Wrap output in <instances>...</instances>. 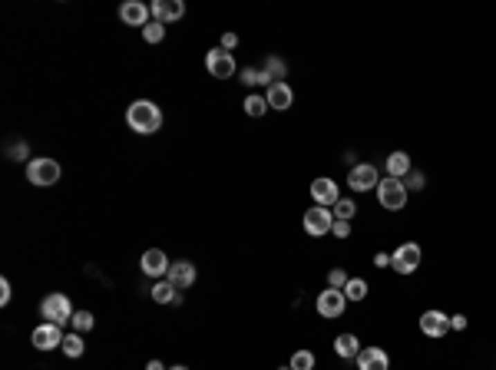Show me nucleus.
Masks as SVG:
<instances>
[{
	"label": "nucleus",
	"mask_w": 496,
	"mask_h": 370,
	"mask_svg": "<svg viewBox=\"0 0 496 370\" xmlns=\"http://www.w3.org/2000/svg\"><path fill=\"white\" fill-rule=\"evenodd\" d=\"M165 281L176 284V288H189V284H196V265L192 261H185V258H179V261H172L169 265V275H165Z\"/></svg>",
	"instance_id": "14"
},
{
	"label": "nucleus",
	"mask_w": 496,
	"mask_h": 370,
	"mask_svg": "<svg viewBox=\"0 0 496 370\" xmlns=\"http://www.w3.org/2000/svg\"><path fill=\"white\" fill-rule=\"evenodd\" d=\"M421 258H423L421 245H417V241H404V245L391 255V268L397 275H414V271L421 268Z\"/></svg>",
	"instance_id": "5"
},
{
	"label": "nucleus",
	"mask_w": 496,
	"mask_h": 370,
	"mask_svg": "<svg viewBox=\"0 0 496 370\" xmlns=\"http://www.w3.org/2000/svg\"><path fill=\"white\" fill-rule=\"evenodd\" d=\"M334 354L341 357V360H358V354H361V341L347 331V334H338L334 337Z\"/></svg>",
	"instance_id": "20"
},
{
	"label": "nucleus",
	"mask_w": 496,
	"mask_h": 370,
	"mask_svg": "<svg viewBox=\"0 0 496 370\" xmlns=\"http://www.w3.org/2000/svg\"><path fill=\"white\" fill-rule=\"evenodd\" d=\"M126 126H129L136 136L159 133V126H163V109L152 103V100H136V103L126 109Z\"/></svg>",
	"instance_id": "1"
},
{
	"label": "nucleus",
	"mask_w": 496,
	"mask_h": 370,
	"mask_svg": "<svg viewBox=\"0 0 496 370\" xmlns=\"http://www.w3.org/2000/svg\"><path fill=\"white\" fill-rule=\"evenodd\" d=\"M288 367L291 370H315V354H311V351H295Z\"/></svg>",
	"instance_id": "28"
},
{
	"label": "nucleus",
	"mask_w": 496,
	"mask_h": 370,
	"mask_svg": "<svg viewBox=\"0 0 496 370\" xmlns=\"http://www.w3.org/2000/svg\"><path fill=\"white\" fill-rule=\"evenodd\" d=\"M278 370H291V367H278Z\"/></svg>",
	"instance_id": "41"
},
{
	"label": "nucleus",
	"mask_w": 496,
	"mask_h": 370,
	"mask_svg": "<svg viewBox=\"0 0 496 370\" xmlns=\"http://www.w3.org/2000/svg\"><path fill=\"white\" fill-rule=\"evenodd\" d=\"M358 370H391V357L384 347H361Z\"/></svg>",
	"instance_id": "15"
},
{
	"label": "nucleus",
	"mask_w": 496,
	"mask_h": 370,
	"mask_svg": "<svg viewBox=\"0 0 496 370\" xmlns=\"http://www.w3.org/2000/svg\"><path fill=\"white\" fill-rule=\"evenodd\" d=\"M384 169H387V176L391 178H407V172H414V163H410V156L407 152H391L387 159H384Z\"/></svg>",
	"instance_id": "19"
},
{
	"label": "nucleus",
	"mask_w": 496,
	"mask_h": 370,
	"mask_svg": "<svg viewBox=\"0 0 496 370\" xmlns=\"http://www.w3.org/2000/svg\"><path fill=\"white\" fill-rule=\"evenodd\" d=\"M143 275H149V278H163V275H169V258H165V252L163 248H149V252L143 255Z\"/></svg>",
	"instance_id": "17"
},
{
	"label": "nucleus",
	"mask_w": 496,
	"mask_h": 370,
	"mask_svg": "<svg viewBox=\"0 0 496 370\" xmlns=\"http://www.w3.org/2000/svg\"><path fill=\"white\" fill-rule=\"evenodd\" d=\"M311 198H315V205H324V208L338 205V198H341V192H338V182H334V178H328V176L315 178V182H311Z\"/></svg>",
	"instance_id": "12"
},
{
	"label": "nucleus",
	"mask_w": 496,
	"mask_h": 370,
	"mask_svg": "<svg viewBox=\"0 0 496 370\" xmlns=\"http://www.w3.org/2000/svg\"><path fill=\"white\" fill-rule=\"evenodd\" d=\"M345 297L347 301H364V297H367V281H364V278H347Z\"/></svg>",
	"instance_id": "25"
},
{
	"label": "nucleus",
	"mask_w": 496,
	"mask_h": 370,
	"mask_svg": "<svg viewBox=\"0 0 496 370\" xmlns=\"http://www.w3.org/2000/svg\"><path fill=\"white\" fill-rule=\"evenodd\" d=\"M182 17H185L182 0H156L152 3V20L156 24H172V20H182Z\"/></svg>",
	"instance_id": "16"
},
{
	"label": "nucleus",
	"mask_w": 496,
	"mask_h": 370,
	"mask_svg": "<svg viewBox=\"0 0 496 370\" xmlns=\"http://www.w3.org/2000/svg\"><path fill=\"white\" fill-rule=\"evenodd\" d=\"M331 225H334V212H331V208L315 205V208H308V212H304V232H308L311 238L328 235Z\"/></svg>",
	"instance_id": "9"
},
{
	"label": "nucleus",
	"mask_w": 496,
	"mask_h": 370,
	"mask_svg": "<svg viewBox=\"0 0 496 370\" xmlns=\"http://www.w3.org/2000/svg\"><path fill=\"white\" fill-rule=\"evenodd\" d=\"M358 215V205H354V198H338V205H334V219H341V222H351Z\"/></svg>",
	"instance_id": "27"
},
{
	"label": "nucleus",
	"mask_w": 496,
	"mask_h": 370,
	"mask_svg": "<svg viewBox=\"0 0 496 370\" xmlns=\"http://www.w3.org/2000/svg\"><path fill=\"white\" fill-rule=\"evenodd\" d=\"M239 80L245 83V86H271L268 73L258 70V66H245V70H239Z\"/></svg>",
	"instance_id": "23"
},
{
	"label": "nucleus",
	"mask_w": 496,
	"mask_h": 370,
	"mask_svg": "<svg viewBox=\"0 0 496 370\" xmlns=\"http://www.w3.org/2000/svg\"><path fill=\"white\" fill-rule=\"evenodd\" d=\"M152 301H156V304H182V295L176 284L159 281V284H152Z\"/></svg>",
	"instance_id": "21"
},
{
	"label": "nucleus",
	"mask_w": 496,
	"mask_h": 370,
	"mask_svg": "<svg viewBox=\"0 0 496 370\" xmlns=\"http://www.w3.org/2000/svg\"><path fill=\"white\" fill-rule=\"evenodd\" d=\"M331 235H334V238H351V222L334 219V225H331Z\"/></svg>",
	"instance_id": "33"
},
{
	"label": "nucleus",
	"mask_w": 496,
	"mask_h": 370,
	"mask_svg": "<svg viewBox=\"0 0 496 370\" xmlns=\"http://www.w3.org/2000/svg\"><path fill=\"white\" fill-rule=\"evenodd\" d=\"M60 163L57 159H50V156H40V159H30L27 163V182L37 185V189H50V185H57L60 182Z\"/></svg>",
	"instance_id": "2"
},
{
	"label": "nucleus",
	"mask_w": 496,
	"mask_h": 370,
	"mask_svg": "<svg viewBox=\"0 0 496 370\" xmlns=\"http://www.w3.org/2000/svg\"><path fill=\"white\" fill-rule=\"evenodd\" d=\"M83 351H86V344H83V337H80L76 331L63 337V354L66 357H83Z\"/></svg>",
	"instance_id": "26"
},
{
	"label": "nucleus",
	"mask_w": 496,
	"mask_h": 370,
	"mask_svg": "<svg viewBox=\"0 0 496 370\" xmlns=\"http://www.w3.org/2000/svg\"><path fill=\"white\" fill-rule=\"evenodd\" d=\"M63 327L60 324H50V321H44L40 327H33L30 334V344L37 347V351H53V347H63Z\"/></svg>",
	"instance_id": "10"
},
{
	"label": "nucleus",
	"mask_w": 496,
	"mask_h": 370,
	"mask_svg": "<svg viewBox=\"0 0 496 370\" xmlns=\"http://www.w3.org/2000/svg\"><path fill=\"white\" fill-rule=\"evenodd\" d=\"M245 113H248L252 119H261L265 113H268V100H265V96H258V93L245 96Z\"/></svg>",
	"instance_id": "24"
},
{
	"label": "nucleus",
	"mask_w": 496,
	"mask_h": 370,
	"mask_svg": "<svg viewBox=\"0 0 496 370\" xmlns=\"http://www.w3.org/2000/svg\"><path fill=\"white\" fill-rule=\"evenodd\" d=\"M143 40H146V44H163L165 40V24H156V20L146 24V27H143Z\"/></svg>",
	"instance_id": "29"
},
{
	"label": "nucleus",
	"mask_w": 496,
	"mask_h": 370,
	"mask_svg": "<svg viewBox=\"0 0 496 370\" xmlns=\"http://www.w3.org/2000/svg\"><path fill=\"white\" fill-rule=\"evenodd\" d=\"M235 46H239V37H235V33H222V50H226V53H232Z\"/></svg>",
	"instance_id": "36"
},
{
	"label": "nucleus",
	"mask_w": 496,
	"mask_h": 370,
	"mask_svg": "<svg viewBox=\"0 0 496 370\" xmlns=\"http://www.w3.org/2000/svg\"><path fill=\"white\" fill-rule=\"evenodd\" d=\"M265 100H268V109L285 113V109H291V103H295V89L288 86V83H271L268 93H265Z\"/></svg>",
	"instance_id": "18"
},
{
	"label": "nucleus",
	"mask_w": 496,
	"mask_h": 370,
	"mask_svg": "<svg viewBox=\"0 0 496 370\" xmlns=\"http://www.w3.org/2000/svg\"><path fill=\"white\" fill-rule=\"evenodd\" d=\"M261 70L268 73V80H271V83H285V76H288V63H285L282 57H275V53H271V57H265V66H261Z\"/></svg>",
	"instance_id": "22"
},
{
	"label": "nucleus",
	"mask_w": 496,
	"mask_h": 370,
	"mask_svg": "<svg viewBox=\"0 0 496 370\" xmlns=\"http://www.w3.org/2000/svg\"><path fill=\"white\" fill-rule=\"evenodd\" d=\"M374 265H377V268H391V255H387V252H377V255H374Z\"/></svg>",
	"instance_id": "38"
},
{
	"label": "nucleus",
	"mask_w": 496,
	"mask_h": 370,
	"mask_svg": "<svg viewBox=\"0 0 496 370\" xmlns=\"http://www.w3.org/2000/svg\"><path fill=\"white\" fill-rule=\"evenodd\" d=\"M347 278H351V275H347L345 268H331V271H328V288H338V291H345Z\"/></svg>",
	"instance_id": "32"
},
{
	"label": "nucleus",
	"mask_w": 496,
	"mask_h": 370,
	"mask_svg": "<svg viewBox=\"0 0 496 370\" xmlns=\"http://www.w3.org/2000/svg\"><path fill=\"white\" fill-rule=\"evenodd\" d=\"M149 17H152V7L143 3V0H126L120 7V20L126 27H146V24H152Z\"/></svg>",
	"instance_id": "11"
},
{
	"label": "nucleus",
	"mask_w": 496,
	"mask_h": 370,
	"mask_svg": "<svg viewBox=\"0 0 496 370\" xmlns=\"http://www.w3.org/2000/svg\"><path fill=\"white\" fill-rule=\"evenodd\" d=\"M377 182H380V172H377V165H371V163L351 165V172H347V185H351L354 192H371V189H377Z\"/></svg>",
	"instance_id": "7"
},
{
	"label": "nucleus",
	"mask_w": 496,
	"mask_h": 370,
	"mask_svg": "<svg viewBox=\"0 0 496 370\" xmlns=\"http://www.w3.org/2000/svg\"><path fill=\"white\" fill-rule=\"evenodd\" d=\"M450 331H466V317H463V314H450Z\"/></svg>",
	"instance_id": "37"
},
{
	"label": "nucleus",
	"mask_w": 496,
	"mask_h": 370,
	"mask_svg": "<svg viewBox=\"0 0 496 370\" xmlns=\"http://www.w3.org/2000/svg\"><path fill=\"white\" fill-rule=\"evenodd\" d=\"M315 308L321 317H328V321H334V317H341L347 308V297L345 291H338V288H328V291H321L315 301Z\"/></svg>",
	"instance_id": "8"
},
{
	"label": "nucleus",
	"mask_w": 496,
	"mask_h": 370,
	"mask_svg": "<svg viewBox=\"0 0 496 370\" xmlns=\"http://www.w3.org/2000/svg\"><path fill=\"white\" fill-rule=\"evenodd\" d=\"M401 182H404V189H407V192H421L423 185H427V176L414 169V172H407V178H401Z\"/></svg>",
	"instance_id": "31"
},
{
	"label": "nucleus",
	"mask_w": 496,
	"mask_h": 370,
	"mask_svg": "<svg viewBox=\"0 0 496 370\" xmlns=\"http://www.w3.org/2000/svg\"><path fill=\"white\" fill-rule=\"evenodd\" d=\"M70 324H73L76 334H86V331H93V324H96V321H93V314H90V311H76Z\"/></svg>",
	"instance_id": "30"
},
{
	"label": "nucleus",
	"mask_w": 496,
	"mask_h": 370,
	"mask_svg": "<svg viewBox=\"0 0 496 370\" xmlns=\"http://www.w3.org/2000/svg\"><path fill=\"white\" fill-rule=\"evenodd\" d=\"M205 70H209L215 80H232V76L239 73V66H235V57H232V53H226L222 46L205 53Z\"/></svg>",
	"instance_id": "6"
},
{
	"label": "nucleus",
	"mask_w": 496,
	"mask_h": 370,
	"mask_svg": "<svg viewBox=\"0 0 496 370\" xmlns=\"http://www.w3.org/2000/svg\"><path fill=\"white\" fill-rule=\"evenodd\" d=\"M40 314H44L46 321H50V324H66V321H73V304H70V297L66 295H60V291H57V295H46L44 301H40Z\"/></svg>",
	"instance_id": "4"
},
{
	"label": "nucleus",
	"mask_w": 496,
	"mask_h": 370,
	"mask_svg": "<svg viewBox=\"0 0 496 370\" xmlns=\"http://www.w3.org/2000/svg\"><path fill=\"white\" fill-rule=\"evenodd\" d=\"M10 156L20 163V159H27V156H30V146H27V142H14V146H10Z\"/></svg>",
	"instance_id": "34"
},
{
	"label": "nucleus",
	"mask_w": 496,
	"mask_h": 370,
	"mask_svg": "<svg viewBox=\"0 0 496 370\" xmlns=\"http://www.w3.org/2000/svg\"><path fill=\"white\" fill-rule=\"evenodd\" d=\"M10 297H14V288L3 278V281H0V304H10Z\"/></svg>",
	"instance_id": "35"
},
{
	"label": "nucleus",
	"mask_w": 496,
	"mask_h": 370,
	"mask_svg": "<svg viewBox=\"0 0 496 370\" xmlns=\"http://www.w3.org/2000/svg\"><path fill=\"white\" fill-rule=\"evenodd\" d=\"M146 370H169V367H163V360H149V364H146Z\"/></svg>",
	"instance_id": "39"
},
{
	"label": "nucleus",
	"mask_w": 496,
	"mask_h": 370,
	"mask_svg": "<svg viewBox=\"0 0 496 370\" xmlns=\"http://www.w3.org/2000/svg\"><path fill=\"white\" fill-rule=\"evenodd\" d=\"M377 202H380V208H387V212H401V208L407 205V189L401 178H391L384 176L380 182H377Z\"/></svg>",
	"instance_id": "3"
},
{
	"label": "nucleus",
	"mask_w": 496,
	"mask_h": 370,
	"mask_svg": "<svg viewBox=\"0 0 496 370\" xmlns=\"http://www.w3.org/2000/svg\"><path fill=\"white\" fill-rule=\"evenodd\" d=\"M447 331H450V317H447L443 311H434V308H430V311L421 314V334L423 337H443Z\"/></svg>",
	"instance_id": "13"
},
{
	"label": "nucleus",
	"mask_w": 496,
	"mask_h": 370,
	"mask_svg": "<svg viewBox=\"0 0 496 370\" xmlns=\"http://www.w3.org/2000/svg\"><path fill=\"white\" fill-rule=\"evenodd\" d=\"M169 370H189V367H185V364H176V367H169Z\"/></svg>",
	"instance_id": "40"
}]
</instances>
